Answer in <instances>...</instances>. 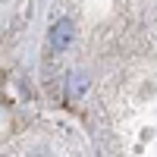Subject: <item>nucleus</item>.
Listing matches in <instances>:
<instances>
[{"instance_id": "f257e3e1", "label": "nucleus", "mask_w": 157, "mask_h": 157, "mask_svg": "<svg viewBox=\"0 0 157 157\" xmlns=\"http://www.w3.org/2000/svg\"><path fill=\"white\" fill-rule=\"evenodd\" d=\"M75 41V22L72 19H60L50 25V32H47V44L54 54H63V50H69V44Z\"/></svg>"}, {"instance_id": "f03ea898", "label": "nucleus", "mask_w": 157, "mask_h": 157, "mask_svg": "<svg viewBox=\"0 0 157 157\" xmlns=\"http://www.w3.org/2000/svg\"><path fill=\"white\" fill-rule=\"evenodd\" d=\"M85 91H88V75H85V72H72V75H69V88H66L69 101L85 98Z\"/></svg>"}]
</instances>
